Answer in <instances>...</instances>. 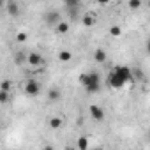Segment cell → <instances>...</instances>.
<instances>
[{
    "mask_svg": "<svg viewBox=\"0 0 150 150\" xmlns=\"http://www.w3.org/2000/svg\"><path fill=\"white\" fill-rule=\"evenodd\" d=\"M27 62H28V65H32V67H39V65H42V57H41V53H37V51H30L28 53V57H27Z\"/></svg>",
    "mask_w": 150,
    "mask_h": 150,
    "instance_id": "8992f818",
    "label": "cell"
},
{
    "mask_svg": "<svg viewBox=\"0 0 150 150\" xmlns=\"http://www.w3.org/2000/svg\"><path fill=\"white\" fill-rule=\"evenodd\" d=\"M132 78H134L136 81H145V74H143V71H141V69H138V67H136V69L132 71Z\"/></svg>",
    "mask_w": 150,
    "mask_h": 150,
    "instance_id": "ac0fdd59",
    "label": "cell"
},
{
    "mask_svg": "<svg viewBox=\"0 0 150 150\" xmlns=\"http://www.w3.org/2000/svg\"><path fill=\"white\" fill-rule=\"evenodd\" d=\"M60 20H62V18H60V13H58V11H48V13L44 14V23H46L48 27H55Z\"/></svg>",
    "mask_w": 150,
    "mask_h": 150,
    "instance_id": "5b68a950",
    "label": "cell"
},
{
    "mask_svg": "<svg viewBox=\"0 0 150 150\" xmlns=\"http://www.w3.org/2000/svg\"><path fill=\"white\" fill-rule=\"evenodd\" d=\"M55 27H57V32H58V34H67V32H69V23H65V21H62V20H60Z\"/></svg>",
    "mask_w": 150,
    "mask_h": 150,
    "instance_id": "7c38bea8",
    "label": "cell"
},
{
    "mask_svg": "<svg viewBox=\"0 0 150 150\" xmlns=\"http://www.w3.org/2000/svg\"><path fill=\"white\" fill-rule=\"evenodd\" d=\"M108 85H110L111 88H122V87H125V83L122 81V78L118 76L115 71H111V72L108 74Z\"/></svg>",
    "mask_w": 150,
    "mask_h": 150,
    "instance_id": "277c9868",
    "label": "cell"
},
{
    "mask_svg": "<svg viewBox=\"0 0 150 150\" xmlns=\"http://www.w3.org/2000/svg\"><path fill=\"white\" fill-rule=\"evenodd\" d=\"M141 7V0H129V9L131 11H138Z\"/></svg>",
    "mask_w": 150,
    "mask_h": 150,
    "instance_id": "7402d4cb",
    "label": "cell"
},
{
    "mask_svg": "<svg viewBox=\"0 0 150 150\" xmlns=\"http://www.w3.org/2000/svg\"><path fill=\"white\" fill-rule=\"evenodd\" d=\"M110 35L115 37V39L120 37V35H122V27H120V25H111V27H110Z\"/></svg>",
    "mask_w": 150,
    "mask_h": 150,
    "instance_id": "4fadbf2b",
    "label": "cell"
},
{
    "mask_svg": "<svg viewBox=\"0 0 150 150\" xmlns=\"http://www.w3.org/2000/svg\"><path fill=\"white\" fill-rule=\"evenodd\" d=\"M97 2H99V4H101V6H106V4H108V2H110V0H97Z\"/></svg>",
    "mask_w": 150,
    "mask_h": 150,
    "instance_id": "cb8c5ba5",
    "label": "cell"
},
{
    "mask_svg": "<svg viewBox=\"0 0 150 150\" xmlns=\"http://www.w3.org/2000/svg\"><path fill=\"white\" fill-rule=\"evenodd\" d=\"M81 23H83L85 27H94V25H96V14H94V13H87V14L81 18Z\"/></svg>",
    "mask_w": 150,
    "mask_h": 150,
    "instance_id": "30bf717a",
    "label": "cell"
},
{
    "mask_svg": "<svg viewBox=\"0 0 150 150\" xmlns=\"http://www.w3.org/2000/svg\"><path fill=\"white\" fill-rule=\"evenodd\" d=\"M71 58H72V53L67 51V50H62V51L58 53V60H60V62H69Z\"/></svg>",
    "mask_w": 150,
    "mask_h": 150,
    "instance_id": "9a60e30c",
    "label": "cell"
},
{
    "mask_svg": "<svg viewBox=\"0 0 150 150\" xmlns=\"http://www.w3.org/2000/svg\"><path fill=\"white\" fill-rule=\"evenodd\" d=\"M0 88L6 90V92H11V90H13V83H11V80H2V83H0Z\"/></svg>",
    "mask_w": 150,
    "mask_h": 150,
    "instance_id": "44dd1931",
    "label": "cell"
},
{
    "mask_svg": "<svg viewBox=\"0 0 150 150\" xmlns=\"http://www.w3.org/2000/svg\"><path fill=\"white\" fill-rule=\"evenodd\" d=\"M0 7H4V0H0Z\"/></svg>",
    "mask_w": 150,
    "mask_h": 150,
    "instance_id": "d4e9b609",
    "label": "cell"
},
{
    "mask_svg": "<svg viewBox=\"0 0 150 150\" xmlns=\"http://www.w3.org/2000/svg\"><path fill=\"white\" fill-rule=\"evenodd\" d=\"M48 99L50 101H58L60 99V90L58 88H50L48 90Z\"/></svg>",
    "mask_w": 150,
    "mask_h": 150,
    "instance_id": "2e32d148",
    "label": "cell"
},
{
    "mask_svg": "<svg viewBox=\"0 0 150 150\" xmlns=\"http://www.w3.org/2000/svg\"><path fill=\"white\" fill-rule=\"evenodd\" d=\"M9 99H11V92H6V90L0 88V104L9 103Z\"/></svg>",
    "mask_w": 150,
    "mask_h": 150,
    "instance_id": "d6986e66",
    "label": "cell"
},
{
    "mask_svg": "<svg viewBox=\"0 0 150 150\" xmlns=\"http://www.w3.org/2000/svg\"><path fill=\"white\" fill-rule=\"evenodd\" d=\"M94 60H96L97 64H104V62L108 60V55H106V51H104L103 48H97V50L94 51Z\"/></svg>",
    "mask_w": 150,
    "mask_h": 150,
    "instance_id": "9c48e42d",
    "label": "cell"
},
{
    "mask_svg": "<svg viewBox=\"0 0 150 150\" xmlns=\"http://www.w3.org/2000/svg\"><path fill=\"white\" fill-rule=\"evenodd\" d=\"M48 124H50V127H51V129H58V127H62L64 120H62L60 117H51V118L48 120Z\"/></svg>",
    "mask_w": 150,
    "mask_h": 150,
    "instance_id": "8fae6325",
    "label": "cell"
},
{
    "mask_svg": "<svg viewBox=\"0 0 150 150\" xmlns=\"http://www.w3.org/2000/svg\"><path fill=\"white\" fill-rule=\"evenodd\" d=\"M39 92H41L39 83L35 80H27V83H25V94L28 97H35V96H39Z\"/></svg>",
    "mask_w": 150,
    "mask_h": 150,
    "instance_id": "3957f363",
    "label": "cell"
},
{
    "mask_svg": "<svg viewBox=\"0 0 150 150\" xmlns=\"http://www.w3.org/2000/svg\"><path fill=\"white\" fill-rule=\"evenodd\" d=\"M80 83L85 87V90L88 94H97L101 90V76L97 71H90V72H83L80 74Z\"/></svg>",
    "mask_w": 150,
    "mask_h": 150,
    "instance_id": "6da1fadb",
    "label": "cell"
},
{
    "mask_svg": "<svg viewBox=\"0 0 150 150\" xmlns=\"http://www.w3.org/2000/svg\"><path fill=\"white\" fill-rule=\"evenodd\" d=\"M113 71L118 74L120 78H122V81H124L125 85L134 81V78H132V69H131V67H127V65H115V67H113Z\"/></svg>",
    "mask_w": 150,
    "mask_h": 150,
    "instance_id": "7a4b0ae2",
    "label": "cell"
},
{
    "mask_svg": "<svg viewBox=\"0 0 150 150\" xmlns=\"http://www.w3.org/2000/svg\"><path fill=\"white\" fill-rule=\"evenodd\" d=\"M88 111H90V117H92L96 122H101V120L104 118V111H103V108L97 106V104H92V106L88 108Z\"/></svg>",
    "mask_w": 150,
    "mask_h": 150,
    "instance_id": "ba28073f",
    "label": "cell"
},
{
    "mask_svg": "<svg viewBox=\"0 0 150 150\" xmlns=\"http://www.w3.org/2000/svg\"><path fill=\"white\" fill-rule=\"evenodd\" d=\"M6 11H7V14H9V16H13V18L20 16V13H21V9H20L18 2H14V0H9V2L6 4Z\"/></svg>",
    "mask_w": 150,
    "mask_h": 150,
    "instance_id": "52a82bcc",
    "label": "cell"
},
{
    "mask_svg": "<svg viewBox=\"0 0 150 150\" xmlns=\"http://www.w3.org/2000/svg\"><path fill=\"white\" fill-rule=\"evenodd\" d=\"M14 62H16L18 65H23V64L27 62V57L23 55V51H18V53H16V57H14Z\"/></svg>",
    "mask_w": 150,
    "mask_h": 150,
    "instance_id": "ffe728a7",
    "label": "cell"
},
{
    "mask_svg": "<svg viewBox=\"0 0 150 150\" xmlns=\"http://www.w3.org/2000/svg\"><path fill=\"white\" fill-rule=\"evenodd\" d=\"M76 146H78L80 150H87V148H88V139H87V136H80Z\"/></svg>",
    "mask_w": 150,
    "mask_h": 150,
    "instance_id": "e0dca14e",
    "label": "cell"
},
{
    "mask_svg": "<svg viewBox=\"0 0 150 150\" xmlns=\"http://www.w3.org/2000/svg\"><path fill=\"white\" fill-rule=\"evenodd\" d=\"M62 2H64V6L67 9H74V7H80L81 6V0H62Z\"/></svg>",
    "mask_w": 150,
    "mask_h": 150,
    "instance_id": "5bb4252c",
    "label": "cell"
},
{
    "mask_svg": "<svg viewBox=\"0 0 150 150\" xmlns=\"http://www.w3.org/2000/svg\"><path fill=\"white\" fill-rule=\"evenodd\" d=\"M27 37H28V35H27L25 32H18V34H16V41H18V42H25Z\"/></svg>",
    "mask_w": 150,
    "mask_h": 150,
    "instance_id": "603a6c76",
    "label": "cell"
}]
</instances>
